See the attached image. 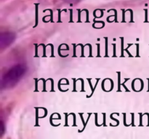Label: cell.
I'll list each match as a JSON object with an SVG mask.
<instances>
[{
    "mask_svg": "<svg viewBox=\"0 0 149 139\" xmlns=\"http://www.w3.org/2000/svg\"><path fill=\"white\" fill-rule=\"evenodd\" d=\"M26 71V67L24 65H15L2 77L1 85L5 83V85L8 84L10 85H13V84L17 83L23 75H24Z\"/></svg>",
    "mask_w": 149,
    "mask_h": 139,
    "instance_id": "cell-1",
    "label": "cell"
}]
</instances>
